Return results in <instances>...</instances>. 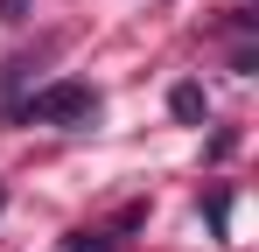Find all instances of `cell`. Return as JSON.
I'll return each mask as SVG.
<instances>
[{"instance_id":"cell-4","label":"cell","mask_w":259,"mask_h":252,"mask_svg":"<svg viewBox=\"0 0 259 252\" xmlns=\"http://www.w3.org/2000/svg\"><path fill=\"white\" fill-rule=\"evenodd\" d=\"M224 224H231V196L217 189V196H210V231H224Z\"/></svg>"},{"instance_id":"cell-5","label":"cell","mask_w":259,"mask_h":252,"mask_svg":"<svg viewBox=\"0 0 259 252\" xmlns=\"http://www.w3.org/2000/svg\"><path fill=\"white\" fill-rule=\"evenodd\" d=\"M0 21H28V0H0Z\"/></svg>"},{"instance_id":"cell-3","label":"cell","mask_w":259,"mask_h":252,"mask_svg":"<svg viewBox=\"0 0 259 252\" xmlns=\"http://www.w3.org/2000/svg\"><path fill=\"white\" fill-rule=\"evenodd\" d=\"M168 112H175L182 126H196L203 112H210V105H203V84H175V91H168Z\"/></svg>"},{"instance_id":"cell-6","label":"cell","mask_w":259,"mask_h":252,"mask_svg":"<svg viewBox=\"0 0 259 252\" xmlns=\"http://www.w3.org/2000/svg\"><path fill=\"white\" fill-rule=\"evenodd\" d=\"M0 210H7V182H0Z\"/></svg>"},{"instance_id":"cell-2","label":"cell","mask_w":259,"mask_h":252,"mask_svg":"<svg viewBox=\"0 0 259 252\" xmlns=\"http://www.w3.org/2000/svg\"><path fill=\"white\" fill-rule=\"evenodd\" d=\"M28 70H35L28 56H14V63L0 70V119H14V98H21V84H28Z\"/></svg>"},{"instance_id":"cell-1","label":"cell","mask_w":259,"mask_h":252,"mask_svg":"<svg viewBox=\"0 0 259 252\" xmlns=\"http://www.w3.org/2000/svg\"><path fill=\"white\" fill-rule=\"evenodd\" d=\"M91 112H98V98H91V84H49V91H35L28 105H21V119H35V126H84Z\"/></svg>"}]
</instances>
